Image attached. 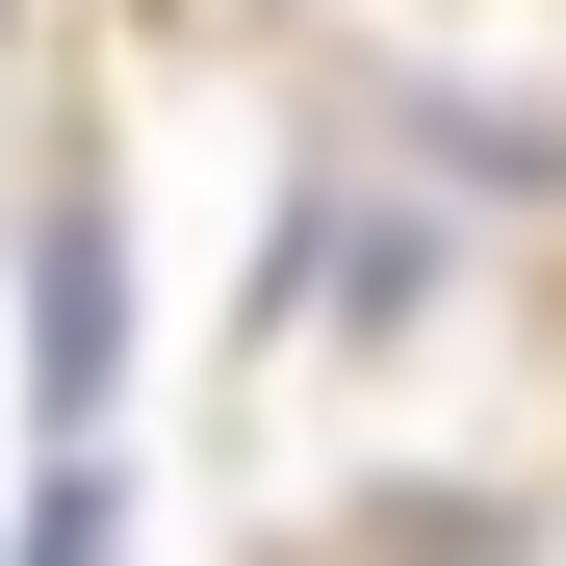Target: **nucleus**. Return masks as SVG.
I'll list each match as a JSON object with an SVG mask.
<instances>
[{
	"label": "nucleus",
	"mask_w": 566,
	"mask_h": 566,
	"mask_svg": "<svg viewBox=\"0 0 566 566\" xmlns=\"http://www.w3.org/2000/svg\"><path fill=\"white\" fill-rule=\"evenodd\" d=\"M283 283H310V335H412L463 283V207L438 180H310V207H283Z\"/></svg>",
	"instance_id": "f257e3e1"
},
{
	"label": "nucleus",
	"mask_w": 566,
	"mask_h": 566,
	"mask_svg": "<svg viewBox=\"0 0 566 566\" xmlns=\"http://www.w3.org/2000/svg\"><path fill=\"white\" fill-rule=\"evenodd\" d=\"M104 360H129V232H104V155H52V283H27V387H52V438L104 412Z\"/></svg>",
	"instance_id": "f03ea898"
},
{
	"label": "nucleus",
	"mask_w": 566,
	"mask_h": 566,
	"mask_svg": "<svg viewBox=\"0 0 566 566\" xmlns=\"http://www.w3.org/2000/svg\"><path fill=\"white\" fill-rule=\"evenodd\" d=\"M27 566H129V490H104V463H52V490H27Z\"/></svg>",
	"instance_id": "7ed1b4c3"
},
{
	"label": "nucleus",
	"mask_w": 566,
	"mask_h": 566,
	"mask_svg": "<svg viewBox=\"0 0 566 566\" xmlns=\"http://www.w3.org/2000/svg\"><path fill=\"white\" fill-rule=\"evenodd\" d=\"M0 27H27V0H0Z\"/></svg>",
	"instance_id": "20e7f679"
}]
</instances>
